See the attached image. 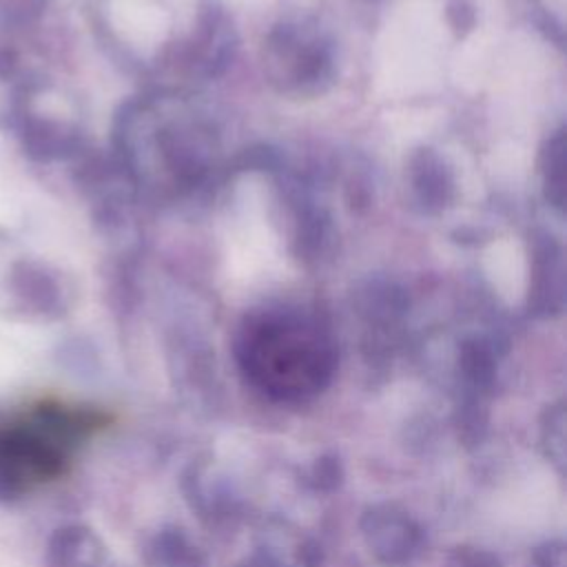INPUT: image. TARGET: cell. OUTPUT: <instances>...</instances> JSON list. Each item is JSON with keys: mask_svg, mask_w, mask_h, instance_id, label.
Masks as SVG:
<instances>
[{"mask_svg": "<svg viewBox=\"0 0 567 567\" xmlns=\"http://www.w3.org/2000/svg\"><path fill=\"white\" fill-rule=\"evenodd\" d=\"M237 359L246 377L279 401H299L321 392L334 370V343L312 312L275 306L250 315L237 339Z\"/></svg>", "mask_w": 567, "mask_h": 567, "instance_id": "6da1fadb", "label": "cell"}, {"mask_svg": "<svg viewBox=\"0 0 567 567\" xmlns=\"http://www.w3.org/2000/svg\"><path fill=\"white\" fill-rule=\"evenodd\" d=\"M91 410L42 405L24 423L0 430V496H16L58 476L69 452L100 427Z\"/></svg>", "mask_w": 567, "mask_h": 567, "instance_id": "7a4b0ae2", "label": "cell"}, {"mask_svg": "<svg viewBox=\"0 0 567 567\" xmlns=\"http://www.w3.org/2000/svg\"><path fill=\"white\" fill-rule=\"evenodd\" d=\"M361 532L370 551L390 565L410 563L423 547L421 527L394 505H372L361 518Z\"/></svg>", "mask_w": 567, "mask_h": 567, "instance_id": "3957f363", "label": "cell"}, {"mask_svg": "<svg viewBox=\"0 0 567 567\" xmlns=\"http://www.w3.org/2000/svg\"><path fill=\"white\" fill-rule=\"evenodd\" d=\"M49 567H100L104 551L100 538L82 525H69L49 540Z\"/></svg>", "mask_w": 567, "mask_h": 567, "instance_id": "277c9868", "label": "cell"}, {"mask_svg": "<svg viewBox=\"0 0 567 567\" xmlns=\"http://www.w3.org/2000/svg\"><path fill=\"white\" fill-rule=\"evenodd\" d=\"M151 567H206L202 551L179 529H162L148 545Z\"/></svg>", "mask_w": 567, "mask_h": 567, "instance_id": "5b68a950", "label": "cell"}, {"mask_svg": "<svg viewBox=\"0 0 567 567\" xmlns=\"http://www.w3.org/2000/svg\"><path fill=\"white\" fill-rule=\"evenodd\" d=\"M540 441L545 445V454L558 470L565 465V410L563 403L551 405L540 425Z\"/></svg>", "mask_w": 567, "mask_h": 567, "instance_id": "8992f818", "label": "cell"}, {"mask_svg": "<svg viewBox=\"0 0 567 567\" xmlns=\"http://www.w3.org/2000/svg\"><path fill=\"white\" fill-rule=\"evenodd\" d=\"M306 481L312 489L317 492H334L341 483H343V467H341V461L332 454H326L321 458H317L308 474H306Z\"/></svg>", "mask_w": 567, "mask_h": 567, "instance_id": "52a82bcc", "label": "cell"}, {"mask_svg": "<svg viewBox=\"0 0 567 567\" xmlns=\"http://www.w3.org/2000/svg\"><path fill=\"white\" fill-rule=\"evenodd\" d=\"M445 565L447 567H503L496 554L481 547H472V545L454 547Z\"/></svg>", "mask_w": 567, "mask_h": 567, "instance_id": "ba28073f", "label": "cell"}, {"mask_svg": "<svg viewBox=\"0 0 567 567\" xmlns=\"http://www.w3.org/2000/svg\"><path fill=\"white\" fill-rule=\"evenodd\" d=\"M534 567H565L563 543H547L536 549Z\"/></svg>", "mask_w": 567, "mask_h": 567, "instance_id": "9c48e42d", "label": "cell"}, {"mask_svg": "<svg viewBox=\"0 0 567 567\" xmlns=\"http://www.w3.org/2000/svg\"><path fill=\"white\" fill-rule=\"evenodd\" d=\"M248 567H264V565H255V563H248Z\"/></svg>", "mask_w": 567, "mask_h": 567, "instance_id": "30bf717a", "label": "cell"}]
</instances>
